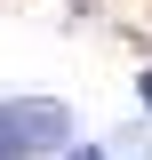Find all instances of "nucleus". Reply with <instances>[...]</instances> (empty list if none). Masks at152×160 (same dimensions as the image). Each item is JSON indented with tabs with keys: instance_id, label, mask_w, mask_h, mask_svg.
<instances>
[{
	"instance_id": "20e7f679",
	"label": "nucleus",
	"mask_w": 152,
	"mask_h": 160,
	"mask_svg": "<svg viewBox=\"0 0 152 160\" xmlns=\"http://www.w3.org/2000/svg\"><path fill=\"white\" fill-rule=\"evenodd\" d=\"M136 96H144V112H152V64H144V72H136Z\"/></svg>"
},
{
	"instance_id": "f257e3e1",
	"label": "nucleus",
	"mask_w": 152,
	"mask_h": 160,
	"mask_svg": "<svg viewBox=\"0 0 152 160\" xmlns=\"http://www.w3.org/2000/svg\"><path fill=\"white\" fill-rule=\"evenodd\" d=\"M72 144V104L56 96H0V160H48Z\"/></svg>"
},
{
	"instance_id": "7ed1b4c3",
	"label": "nucleus",
	"mask_w": 152,
	"mask_h": 160,
	"mask_svg": "<svg viewBox=\"0 0 152 160\" xmlns=\"http://www.w3.org/2000/svg\"><path fill=\"white\" fill-rule=\"evenodd\" d=\"M64 160H112L104 144H64Z\"/></svg>"
},
{
	"instance_id": "f03ea898",
	"label": "nucleus",
	"mask_w": 152,
	"mask_h": 160,
	"mask_svg": "<svg viewBox=\"0 0 152 160\" xmlns=\"http://www.w3.org/2000/svg\"><path fill=\"white\" fill-rule=\"evenodd\" d=\"M104 152H112V160H152V120H136L128 136H120V144H104Z\"/></svg>"
}]
</instances>
